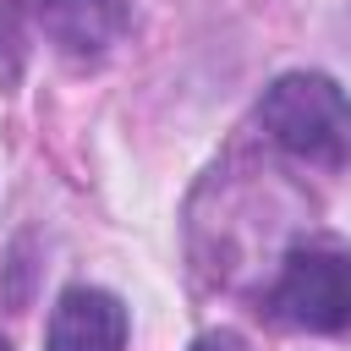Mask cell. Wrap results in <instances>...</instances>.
<instances>
[{"label": "cell", "instance_id": "6da1fadb", "mask_svg": "<svg viewBox=\"0 0 351 351\" xmlns=\"http://www.w3.org/2000/svg\"><path fill=\"white\" fill-rule=\"evenodd\" d=\"M263 132L324 170H346L351 165V99L340 93V82L318 77V71H285L269 82L263 104H258Z\"/></svg>", "mask_w": 351, "mask_h": 351}, {"label": "cell", "instance_id": "7a4b0ae2", "mask_svg": "<svg viewBox=\"0 0 351 351\" xmlns=\"http://www.w3.org/2000/svg\"><path fill=\"white\" fill-rule=\"evenodd\" d=\"M269 307L280 324L307 335H340L351 329V247L340 241H307L285 258Z\"/></svg>", "mask_w": 351, "mask_h": 351}, {"label": "cell", "instance_id": "3957f363", "mask_svg": "<svg viewBox=\"0 0 351 351\" xmlns=\"http://www.w3.org/2000/svg\"><path fill=\"white\" fill-rule=\"evenodd\" d=\"M44 38L71 60H99L126 33V0H33Z\"/></svg>", "mask_w": 351, "mask_h": 351}, {"label": "cell", "instance_id": "277c9868", "mask_svg": "<svg viewBox=\"0 0 351 351\" xmlns=\"http://www.w3.org/2000/svg\"><path fill=\"white\" fill-rule=\"evenodd\" d=\"M126 346V307L99 285H71L55 313L44 351H121Z\"/></svg>", "mask_w": 351, "mask_h": 351}, {"label": "cell", "instance_id": "5b68a950", "mask_svg": "<svg viewBox=\"0 0 351 351\" xmlns=\"http://www.w3.org/2000/svg\"><path fill=\"white\" fill-rule=\"evenodd\" d=\"M22 55H27L22 22H16L11 5H0V82H16V77H22Z\"/></svg>", "mask_w": 351, "mask_h": 351}, {"label": "cell", "instance_id": "8992f818", "mask_svg": "<svg viewBox=\"0 0 351 351\" xmlns=\"http://www.w3.org/2000/svg\"><path fill=\"white\" fill-rule=\"evenodd\" d=\"M192 351H247V340H241V335H230V329H208V335H197V340H192Z\"/></svg>", "mask_w": 351, "mask_h": 351}]
</instances>
